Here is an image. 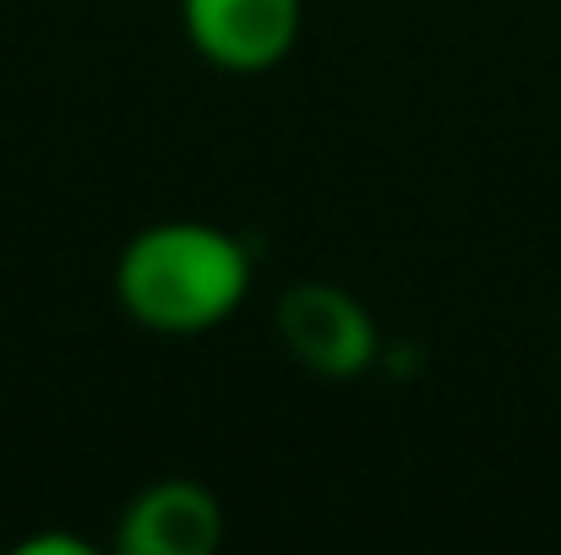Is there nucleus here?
<instances>
[{"label": "nucleus", "instance_id": "1", "mask_svg": "<svg viewBox=\"0 0 561 555\" xmlns=\"http://www.w3.org/2000/svg\"><path fill=\"white\" fill-rule=\"evenodd\" d=\"M251 294V251L207 218L137 229L115 256V305L153 338H202Z\"/></svg>", "mask_w": 561, "mask_h": 555}, {"label": "nucleus", "instance_id": "2", "mask_svg": "<svg viewBox=\"0 0 561 555\" xmlns=\"http://www.w3.org/2000/svg\"><path fill=\"white\" fill-rule=\"evenodd\" d=\"M278 338L295 355V366H306L322 381H355L376 366V322L371 311L328 278H306L289 284L278 300Z\"/></svg>", "mask_w": 561, "mask_h": 555}, {"label": "nucleus", "instance_id": "3", "mask_svg": "<svg viewBox=\"0 0 561 555\" xmlns=\"http://www.w3.org/2000/svg\"><path fill=\"white\" fill-rule=\"evenodd\" d=\"M300 16L306 0H181L191 49L229 77L273 71L295 49Z\"/></svg>", "mask_w": 561, "mask_h": 555}, {"label": "nucleus", "instance_id": "4", "mask_svg": "<svg viewBox=\"0 0 561 555\" xmlns=\"http://www.w3.org/2000/svg\"><path fill=\"white\" fill-rule=\"evenodd\" d=\"M218 545H224V501L196 479L142 485L115 523L121 555H213Z\"/></svg>", "mask_w": 561, "mask_h": 555}, {"label": "nucleus", "instance_id": "5", "mask_svg": "<svg viewBox=\"0 0 561 555\" xmlns=\"http://www.w3.org/2000/svg\"><path fill=\"white\" fill-rule=\"evenodd\" d=\"M22 555H44V551H66V555H88L82 540H66V534H44V540H27V545H16Z\"/></svg>", "mask_w": 561, "mask_h": 555}]
</instances>
